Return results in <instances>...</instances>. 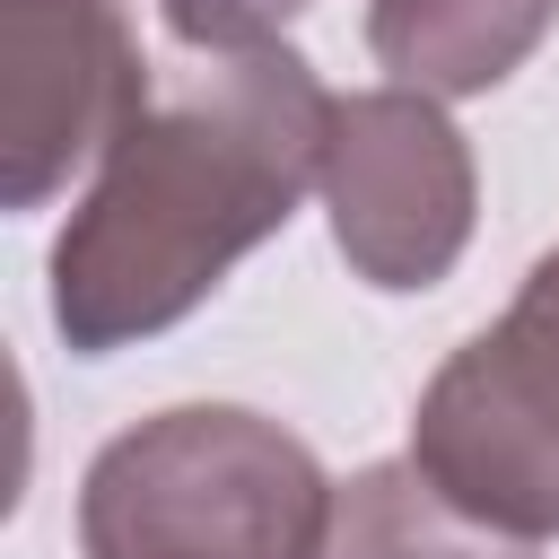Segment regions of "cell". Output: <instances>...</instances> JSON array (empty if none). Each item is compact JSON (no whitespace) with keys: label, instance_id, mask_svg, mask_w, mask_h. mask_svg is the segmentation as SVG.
I'll return each mask as SVG.
<instances>
[{"label":"cell","instance_id":"obj_6","mask_svg":"<svg viewBox=\"0 0 559 559\" xmlns=\"http://www.w3.org/2000/svg\"><path fill=\"white\" fill-rule=\"evenodd\" d=\"M559 26V0H367V52L393 87L489 96Z\"/></svg>","mask_w":559,"mask_h":559},{"label":"cell","instance_id":"obj_1","mask_svg":"<svg viewBox=\"0 0 559 559\" xmlns=\"http://www.w3.org/2000/svg\"><path fill=\"white\" fill-rule=\"evenodd\" d=\"M332 87L297 44L192 52L79 183L44 306L70 358H114L218 297V280L271 245L306 192H323Z\"/></svg>","mask_w":559,"mask_h":559},{"label":"cell","instance_id":"obj_2","mask_svg":"<svg viewBox=\"0 0 559 559\" xmlns=\"http://www.w3.org/2000/svg\"><path fill=\"white\" fill-rule=\"evenodd\" d=\"M341 480L253 402H166L114 428L79 480L87 559H323Z\"/></svg>","mask_w":559,"mask_h":559},{"label":"cell","instance_id":"obj_4","mask_svg":"<svg viewBox=\"0 0 559 559\" xmlns=\"http://www.w3.org/2000/svg\"><path fill=\"white\" fill-rule=\"evenodd\" d=\"M323 218H332V253L376 297L437 288L480 227V166L445 96L393 79L341 96L323 140Z\"/></svg>","mask_w":559,"mask_h":559},{"label":"cell","instance_id":"obj_5","mask_svg":"<svg viewBox=\"0 0 559 559\" xmlns=\"http://www.w3.org/2000/svg\"><path fill=\"white\" fill-rule=\"evenodd\" d=\"M148 96L131 0H0V201L44 210L87 183Z\"/></svg>","mask_w":559,"mask_h":559},{"label":"cell","instance_id":"obj_7","mask_svg":"<svg viewBox=\"0 0 559 559\" xmlns=\"http://www.w3.org/2000/svg\"><path fill=\"white\" fill-rule=\"evenodd\" d=\"M323 559H533V542L472 524L463 507H445L428 489V472L411 454H393V463H367L341 480Z\"/></svg>","mask_w":559,"mask_h":559},{"label":"cell","instance_id":"obj_8","mask_svg":"<svg viewBox=\"0 0 559 559\" xmlns=\"http://www.w3.org/2000/svg\"><path fill=\"white\" fill-rule=\"evenodd\" d=\"M314 0H157L166 35L183 52H245V44H288V17Z\"/></svg>","mask_w":559,"mask_h":559},{"label":"cell","instance_id":"obj_3","mask_svg":"<svg viewBox=\"0 0 559 559\" xmlns=\"http://www.w3.org/2000/svg\"><path fill=\"white\" fill-rule=\"evenodd\" d=\"M411 463L472 524L533 550L559 542V245L533 253L515 297L419 384Z\"/></svg>","mask_w":559,"mask_h":559}]
</instances>
